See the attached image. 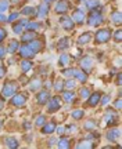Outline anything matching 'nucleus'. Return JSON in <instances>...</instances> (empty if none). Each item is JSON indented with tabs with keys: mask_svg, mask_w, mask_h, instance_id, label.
I'll return each instance as SVG.
<instances>
[{
	"mask_svg": "<svg viewBox=\"0 0 122 149\" xmlns=\"http://www.w3.org/2000/svg\"><path fill=\"white\" fill-rule=\"evenodd\" d=\"M18 91V86L14 81H7L3 86V95L4 97H13Z\"/></svg>",
	"mask_w": 122,
	"mask_h": 149,
	"instance_id": "f257e3e1",
	"label": "nucleus"
},
{
	"mask_svg": "<svg viewBox=\"0 0 122 149\" xmlns=\"http://www.w3.org/2000/svg\"><path fill=\"white\" fill-rule=\"evenodd\" d=\"M46 104H47V111L50 112V113L59 111L60 108H61V100H60L59 97H53V98H50Z\"/></svg>",
	"mask_w": 122,
	"mask_h": 149,
	"instance_id": "f03ea898",
	"label": "nucleus"
},
{
	"mask_svg": "<svg viewBox=\"0 0 122 149\" xmlns=\"http://www.w3.org/2000/svg\"><path fill=\"white\" fill-rule=\"evenodd\" d=\"M111 37V31L110 29H101L96 33V42L97 43H107Z\"/></svg>",
	"mask_w": 122,
	"mask_h": 149,
	"instance_id": "7ed1b4c3",
	"label": "nucleus"
},
{
	"mask_svg": "<svg viewBox=\"0 0 122 149\" xmlns=\"http://www.w3.org/2000/svg\"><path fill=\"white\" fill-rule=\"evenodd\" d=\"M25 101H27V97L24 94H17V95L11 97V105H14L17 108H21L25 105Z\"/></svg>",
	"mask_w": 122,
	"mask_h": 149,
	"instance_id": "20e7f679",
	"label": "nucleus"
},
{
	"mask_svg": "<svg viewBox=\"0 0 122 149\" xmlns=\"http://www.w3.org/2000/svg\"><path fill=\"white\" fill-rule=\"evenodd\" d=\"M18 51H20V55H21L24 59H29V58H33V57H35V53L28 47V44H24L22 47H20Z\"/></svg>",
	"mask_w": 122,
	"mask_h": 149,
	"instance_id": "39448f33",
	"label": "nucleus"
},
{
	"mask_svg": "<svg viewBox=\"0 0 122 149\" xmlns=\"http://www.w3.org/2000/svg\"><path fill=\"white\" fill-rule=\"evenodd\" d=\"M71 19H72L74 24H76V25H82V24L85 22V13H83V10H75Z\"/></svg>",
	"mask_w": 122,
	"mask_h": 149,
	"instance_id": "423d86ee",
	"label": "nucleus"
},
{
	"mask_svg": "<svg viewBox=\"0 0 122 149\" xmlns=\"http://www.w3.org/2000/svg\"><path fill=\"white\" fill-rule=\"evenodd\" d=\"M28 47L31 48L32 51L35 54H37L39 51H42V48H43V43L39 40V39H33V40H31V42H28Z\"/></svg>",
	"mask_w": 122,
	"mask_h": 149,
	"instance_id": "0eeeda50",
	"label": "nucleus"
},
{
	"mask_svg": "<svg viewBox=\"0 0 122 149\" xmlns=\"http://www.w3.org/2000/svg\"><path fill=\"white\" fill-rule=\"evenodd\" d=\"M79 65H80V68H82V70H85L86 73H89L92 66H93V59L90 57H83V58L80 59Z\"/></svg>",
	"mask_w": 122,
	"mask_h": 149,
	"instance_id": "6e6552de",
	"label": "nucleus"
},
{
	"mask_svg": "<svg viewBox=\"0 0 122 149\" xmlns=\"http://www.w3.org/2000/svg\"><path fill=\"white\" fill-rule=\"evenodd\" d=\"M60 24H61V26H63L65 31H71V29H74V21H72L68 15H65V14L60 18Z\"/></svg>",
	"mask_w": 122,
	"mask_h": 149,
	"instance_id": "1a4fd4ad",
	"label": "nucleus"
},
{
	"mask_svg": "<svg viewBox=\"0 0 122 149\" xmlns=\"http://www.w3.org/2000/svg\"><path fill=\"white\" fill-rule=\"evenodd\" d=\"M115 122H117V113L112 111H107L104 115V123L107 126H111V124H115Z\"/></svg>",
	"mask_w": 122,
	"mask_h": 149,
	"instance_id": "9d476101",
	"label": "nucleus"
},
{
	"mask_svg": "<svg viewBox=\"0 0 122 149\" xmlns=\"http://www.w3.org/2000/svg\"><path fill=\"white\" fill-rule=\"evenodd\" d=\"M68 8H69V6L67 1H64V0H61V1H59L57 4H56V13L57 14H61V15H64V14H67L68 13Z\"/></svg>",
	"mask_w": 122,
	"mask_h": 149,
	"instance_id": "9b49d317",
	"label": "nucleus"
},
{
	"mask_svg": "<svg viewBox=\"0 0 122 149\" xmlns=\"http://www.w3.org/2000/svg\"><path fill=\"white\" fill-rule=\"evenodd\" d=\"M36 100H37V104H40V105H44V104H46V102L50 100V93H49L47 90L37 93Z\"/></svg>",
	"mask_w": 122,
	"mask_h": 149,
	"instance_id": "f8f14e48",
	"label": "nucleus"
},
{
	"mask_svg": "<svg viewBox=\"0 0 122 149\" xmlns=\"http://www.w3.org/2000/svg\"><path fill=\"white\" fill-rule=\"evenodd\" d=\"M47 13H49V3H44V1H43L42 4L36 8V15L39 17V18H44V17L47 15Z\"/></svg>",
	"mask_w": 122,
	"mask_h": 149,
	"instance_id": "ddd939ff",
	"label": "nucleus"
},
{
	"mask_svg": "<svg viewBox=\"0 0 122 149\" xmlns=\"http://www.w3.org/2000/svg\"><path fill=\"white\" fill-rule=\"evenodd\" d=\"M100 97H101V94L99 91L90 94V95L87 97V98H89V100H87V105H89V107H96V105L100 102Z\"/></svg>",
	"mask_w": 122,
	"mask_h": 149,
	"instance_id": "4468645a",
	"label": "nucleus"
},
{
	"mask_svg": "<svg viewBox=\"0 0 122 149\" xmlns=\"http://www.w3.org/2000/svg\"><path fill=\"white\" fill-rule=\"evenodd\" d=\"M119 135H121V131H119V128H111L108 133H107V139L108 141H117L119 138Z\"/></svg>",
	"mask_w": 122,
	"mask_h": 149,
	"instance_id": "2eb2a0df",
	"label": "nucleus"
},
{
	"mask_svg": "<svg viewBox=\"0 0 122 149\" xmlns=\"http://www.w3.org/2000/svg\"><path fill=\"white\" fill-rule=\"evenodd\" d=\"M72 76H75L80 83H85L86 80H87V73L82 69H74V74H72Z\"/></svg>",
	"mask_w": 122,
	"mask_h": 149,
	"instance_id": "dca6fc26",
	"label": "nucleus"
},
{
	"mask_svg": "<svg viewBox=\"0 0 122 149\" xmlns=\"http://www.w3.org/2000/svg\"><path fill=\"white\" fill-rule=\"evenodd\" d=\"M92 35L90 32H85L82 36H79V39H78V44H80V46H83V44H87V43L92 40Z\"/></svg>",
	"mask_w": 122,
	"mask_h": 149,
	"instance_id": "f3484780",
	"label": "nucleus"
},
{
	"mask_svg": "<svg viewBox=\"0 0 122 149\" xmlns=\"http://www.w3.org/2000/svg\"><path fill=\"white\" fill-rule=\"evenodd\" d=\"M40 86H42V81L37 79H32L31 80V83H29V90L31 91H37L39 88H40Z\"/></svg>",
	"mask_w": 122,
	"mask_h": 149,
	"instance_id": "a211bd4d",
	"label": "nucleus"
},
{
	"mask_svg": "<svg viewBox=\"0 0 122 149\" xmlns=\"http://www.w3.org/2000/svg\"><path fill=\"white\" fill-rule=\"evenodd\" d=\"M6 146L10 149H17L18 148V141L13 137H8V138H6Z\"/></svg>",
	"mask_w": 122,
	"mask_h": 149,
	"instance_id": "6ab92c4d",
	"label": "nucleus"
},
{
	"mask_svg": "<svg viewBox=\"0 0 122 149\" xmlns=\"http://www.w3.org/2000/svg\"><path fill=\"white\" fill-rule=\"evenodd\" d=\"M76 148L78 149H87V148H93V142L89 141V139H83V141H79L76 144Z\"/></svg>",
	"mask_w": 122,
	"mask_h": 149,
	"instance_id": "aec40b11",
	"label": "nucleus"
},
{
	"mask_svg": "<svg viewBox=\"0 0 122 149\" xmlns=\"http://www.w3.org/2000/svg\"><path fill=\"white\" fill-rule=\"evenodd\" d=\"M57 47H59L60 51H64L65 48H68L69 47V39H68V37H63V39L59 42Z\"/></svg>",
	"mask_w": 122,
	"mask_h": 149,
	"instance_id": "412c9836",
	"label": "nucleus"
},
{
	"mask_svg": "<svg viewBox=\"0 0 122 149\" xmlns=\"http://www.w3.org/2000/svg\"><path fill=\"white\" fill-rule=\"evenodd\" d=\"M44 127H43V130H42V133L43 134H51V133H54V130H56V126H54V123H44L43 124Z\"/></svg>",
	"mask_w": 122,
	"mask_h": 149,
	"instance_id": "4be33fe9",
	"label": "nucleus"
},
{
	"mask_svg": "<svg viewBox=\"0 0 122 149\" xmlns=\"http://www.w3.org/2000/svg\"><path fill=\"white\" fill-rule=\"evenodd\" d=\"M21 69L24 73H27V72H29V70L32 69V62L29 61V59H22L21 62Z\"/></svg>",
	"mask_w": 122,
	"mask_h": 149,
	"instance_id": "5701e85b",
	"label": "nucleus"
},
{
	"mask_svg": "<svg viewBox=\"0 0 122 149\" xmlns=\"http://www.w3.org/2000/svg\"><path fill=\"white\" fill-rule=\"evenodd\" d=\"M18 48H20V44H18V42L17 40H13V42H10V44H8V48H7V51L11 54H14L18 51Z\"/></svg>",
	"mask_w": 122,
	"mask_h": 149,
	"instance_id": "b1692460",
	"label": "nucleus"
},
{
	"mask_svg": "<svg viewBox=\"0 0 122 149\" xmlns=\"http://www.w3.org/2000/svg\"><path fill=\"white\" fill-rule=\"evenodd\" d=\"M42 26L39 22H29L28 21V24L25 25V28H27V31H31V32H35V31H37L39 28Z\"/></svg>",
	"mask_w": 122,
	"mask_h": 149,
	"instance_id": "393cba45",
	"label": "nucleus"
},
{
	"mask_svg": "<svg viewBox=\"0 0 122 149\" xmlns=\"http://www.w3.org/2000/svg\"><path fill=\"white\" fill-rule=\"evenodd\" d=\"M21 14H24V15H36V8H35V7H29V6H27V7L22 8Z\"/></svg>",
	"mask_w": 122,
	"mask_h": 149,
	"instance_id": "a878e982",
	"label": "nucleus"
},
{
	"mask_svg": "<svg viewBox=\"0 0 122 149\" xmlns=\"http://www.w3.org/2000/svg\"><path fill=\"white\" fill-rule=\"evenodd\" d=\"M35 37H36V33H35V32H31V31H29V32L24 33L21 39H22V42H24V43H27V42H31V40H33Z\"/></svg>",
	"mask_w": 122,
	"mask_h": 149,
	"instance_id": "bb28decb",
	"label": "nucleus"
},
{
	"mask_svg": "<svg viewBox=\"0 0 122 149\" xmlns=\"http://www.w3.org/2000/svg\"><path fill=\"white\" fill-rule=\"evenodd\" d=\"M111 21L114 22L117 26H119V25H121V13H119V11L112 13V14H111Z\"/></svg>",
	"mask_w": 122,
	"mask_h": 149,
	"instance_id": "cd10ccee",
	"label": "nucleus"
},
{
	"mask_svg": "<svg viewBox=\"0 0 122 149\" xmlns=\"http://www.w3.org/2000/svg\"><path fill=\"white\" fill-rule=\"evenodd\" d=\"M74 98H75V94L72 91H64L63 100L65 102H74Z\"/></svg>",
	"mask_w": 122,
	"mask_h": 149,
	"instance_id": "c85d7f7f",
	"label": "nucleus"
},
{
	"mask_svg": "<svg viewBox=\"0 0 122 149\" xmlns=\"http://www.w3.org/2000/svg\"><path fill=\"white\" fill-rule=\"evenodd\" d=\"M69 145H71V142H69L68 138H60V141H59L60 149H67V148H69Z\"/></svg>",
	"mask_w": 122,
	"mask_h": 149,
	"instance_id": "c756f323",
	"label": "nucleus"
},
{
	"mask_svg": "<svg viewBox=\"0 0 122 149\" xmlns=\"http://www.w3.org/2000/svg\"><path fill=\"white\" fill-rule=\"evenodd\" d=\"M99 6H100V0H87V3H86V7L89 10H93V8L99 7Z\"/></svg>",
	"mask_w": 122,
	"mask_h": 149,
	"instance_id": "7c9ffc66",
	"label": "nucleus"
},
{
	"mask_svg": "<svg viewBox=\"0 0 122 149\" xmlns=\"http://www.w3.org/2000/svg\"><path fill=\"white\" fill-rule=\"evenodd\" d=\"M83 113H85V112L82 111V109H75V111L71 113V116L78 120V119H82V117H83Z\"/></svg>",
	"mask_w": 122,
	"mask_h": 149,
	"instance_id": "2f4dec72",
	"label": "nucleus"
},
{
	"mask_svg": "<svg viewBox=\"0 0 122 149\" xmlns=\"http://www.w3.org/2000/svg\"><path fill=\"white\" fill-rule=\"evenodd\" d=\"M68 62H69V55L63 54V55H61V58H60V61H59V64L61 65V66H67Z\"/></svg>",
	"mask_w": 122,
	"mask_h": 149,
	"instance_id": "473e14b6",
	"label": "nucleus"
},
{
	"mask_svg": "<svg viewBox=\"0 0 122 149\" xmlns=\"http://www.w3.org/2000/svg\"><path fill=\"white\" fill-rule=\"evenodd\" d=\"M44 123H46V117H44V116H37V119L35 120V126H37V127H42Z\"/></svg>",
	"mask_w": 122,
	"mask_h": 149,
	"instance_id": "72a5a7b5",
	"label": "nucleus"
},
{
	"mask_svg": "<svg viewBox=\"0 0 122 149\" xmlns=\"http://www.w3.org/2000/svg\"><path fill=\"white\" fill-rule=\"evenodd\" d=\"M85 128L86 130H94L96 128V122L94 120H87L85 123Z\"/></svg>",
	"mask_w": 122,
	"mask_h": 149,
	"instance_id": "f704fd0d",
	"label": "nucleus"
},
{
	"mask_svg": "<svg viewBox=\"0 0 122 149\" xmlns=\"http://www.w3.org/2000/svg\"><path fill=\"white\" fill-rule=\"evenodd\" d=\"M8 8V1L7 0H0V13H4Z\"/></svg>",
	"mask_w": 122,
	"mask_h": 149,
	"instance_id": "c9c22d12",
	"label": "nucleus"
},
{
	"mask_svg": "<svg viewBox=\"0 0 122 149\" xmlns=\"http://www.w3.org/2000/svg\"><path fill=\"white\" fill-rule=\"evenodd\" d=\"M22 29H24V26H22L20 22H17V24H14V25H13V31H14V33H21Z\"/></svg>",
	"mask_w": 122,
	"mask_h": 149,
	"instance_id": "e433bc0d",
	"label": "nucleus"
},
{
	"mask_svg": "<svg viewBox=\"0 0 122 149\" xmlns=\"http://www.w3.org/2000/svg\"><path fill=\"white\" fill-rule=\"evenodd\" d=\"M54 88L57 91H63L64 90V81L63 80H57V81L54 83Z\"/></svg>",
	"mask_w": 122,
	"mask_h": 149,
	"instance_id": "4c0bfd02",
	"label": "nucleus"
},
{
	"mask_svg": "<svg viewBox=\"0 0 122 149\" xmlns=\"http://www.w3.org/2000/svg\"><path fill=\"white\" fill-rule=\"evenodd\" d=\"M64 86L68 88V90H71V88H74L75 86H76V83H75L74 80H71V79H68V80H65V83H64Z\"/></svg>",
	"mask_w": 122,
	"mask_h": 149,
	"instance_id": "58836bf2",
	"label": "nucleus"
},
{
	"mask_svg": "<svg viewBox=\"0 0 122 149\" xmlns=\"http://www.w3.org/2000/svg\"><path fill=\"white\" fill-rule=\"evenodd\" d=\"M89 95H90L89 88H82V90H80V98H87Z\"/></svg>",
	"mask_w": 122,
	"mask_h": 149,
	"instance_id": "ea45409f",
	"label": "nucleus"
},
{
	"mask_svg": "<svg viewBox=\"0 0 122 149\" xmlns=\"http://www.w3.org/2000/svg\"><path fill=\"white\" fill-rule=\"evenodd\" d=\"M18 17H20V14H18V13H13V14L7 18V21H8V22H14V21H17V19H18Z\"/></svg>",
	"mask_w": 122,
	"mask_h": 149,
	"instance_id": "a19ab883",
	"label": "nucleus"
},
{
	"mask_svg": "<svg viewBox=\"0 0 122 149\" xmlns=\"http://www.w3.org/2000/svg\"><path fill=\"white\" fill-rule=\"evenodd\" d=\"M100 102H101V105H108V102H110V95L100 97Z\"/></svg>",
	"mask_w": 122,
	"mask_h": 149,
	"instance_id": "79ce46f5",
	"label": "nucleus"
},
{
	"mask_svg": "<svg viewBox=\"0 0 122 149\" xmlns=\"http://www.w3.org/2000/svg\"><path fill=\"white\" fill-rule=\"evenodd\" d=\"M63 74H64V76H68V77H71V76L74 74V69H72V68L64 69V70H63Z\"/></svg>",
	"mask_w": 122,
	"mask_h": 149,
	"instance_id": "37998d69",
	"label": "nucleus"
},
{
	"mask_svg": "<svg viewBox=\"0 0 122 149\" xmlns=\"http://www.w3.org/2000/svg\"><path fill=\"white\" fill-rule=\"evenodd\" d=\"M114 39H115L117 42H121V31H119V29H118L117 32L114 33Z\"/></svg>",
	"mask_w": 122,
	"mask_h": 149,
	"instance_id": "c03bdc74",
	"label": "nucleus"
},
{
	"mask_svg": "<svg viewBox=\"0 0 122 149\" xmlns=\"http://www.w3.org/2000/svg\"><path fill=\"white\" fill-rule=\"evenodd\" d=\"M6 35H7V33H6V31L0 28V42H3V40L6 39Z\"/></svg>",
	"mask_w": 122,
	"mask_h": 149,
	"instance_id": "a18cd8bd",
	"label": "nucleus"
},
{
	"mask_svg": "<svg viewBox=\"0 0 122 149\" xmlns=\"http://www.w3.org/2000/svg\"><path fill=\"white\" fill-rule=\"evenodd\" d=\"M56 142H57V138H56V137H53V138L49 141V146H53V145L56 144Z\"/></svg>",
	"mask_w": 122,
	"mask_h": 149,
	"instance_id": "49530a36",
	"label": "nucleus"
},
{
	"mask_svg": "<svg viewBox=\"0 0 122 149\" xmlns=\"http://www.w3.org/2000/svg\"><path fill=\"white\" fill-rule=\"evenodd\" d=\"M6 74V69H4V66H0V79L3 77Z\"/></svg>",
	"mask_w": 122,
	"mask_h": 149,
	"instance_id": "de8ad7c7",
	"label": "nucleus"
},
{
	"mask_svg": "<svg viewBox=\"0 0 122 149\" xmlns=\"http://www.w3.org/2000/svg\"><path fill=\"white\" fill-rule=\"evenodd\" d=\"M4 21H7V17L3 13H0V22H4Z\"/></svg>",
	"mask_w": 122,
	"mask_h": 149,
	"instance_id": "09e8293b",
	"label": "nucleus"
},
{
	"mask_svg": "<svg viewBox=\"0 0 122 149\" xmlns=\"http://www.w3.org/2000/svg\"><path fill=\"white\" fill-rule=\"evenodd\" d=\"M115 107H117V109H121V100L115 101Z\"/></svg>",
	"mask_w": 122,
	"mask_h": 149,
	"instance_id": "8fccbe9b",
	"label": "nucleus"
},
{
	"mask_svg": "<svg viewBox=\"0 0 122 149\" xmlns=\"http://www.w3.org/2000/svg\"><path fill=\"white\" fill-rule=\"evenodd\" d=\"M3 107H4V100H3V98L0 97V111L3 109Z\"/></svg>",
	"mask_w": 122,
	"mask_h": 149,
	"instance_id": "3c124183",
	"label": "nucleus"
},
{
	"mask_svg": "<svg viewBox=\"0 0 122 149\" xmlns=\"http://www.w3.org/2000/svg\"><path fill=\"white\" fill-rule=\"evenodd\" d=\"M4 53H6V50L3 47H0V58H3V55H4Z\"/></svg>",
	"mask_w": 122,
	"mask_h": 149,
	"instance_id": "603ef678",
	"label": "nucleus"
},
{
	"mask_svg": "<svg viewBox=\"0 0 122 149\" xmlns=\"http://www.w3.org/2000/svg\"><path fill=\"white\" fill-rule=\"evenodd\" d=\"M64 131H65V130H64V127H57V133H59V134H64Z\"/></svg>",
	"mask_w": 122,
	"mask_h": 149,
	"instance_id": "864d4df0",
	"label": "nucleus"
},
{
	"mask_svg": "<svg viewBox=\"0 0 122 149\" xmlns=\"http://www.w3.org/2000/svg\"><path fill=\"white\" fill-rule=\"evenodd\" d=\"M25 128H27V130H31V123L29 122H25Z\"/></svg>",
	"mask_w": 122,
	"mask_h": 149,
	"instance_id": "5fc2aeb1",
	"label": "nucleus"
},
{
	"mask_svg": "<svg viewBox=\"0 0 122 149\" xmlns=\"http://www.w3.org/2000/svg\"><path fill=\"white\" fill-rule=\"evenodd\" d=\"M67 130H69V131H75V130H76V127H75V126H71V127H68Z\"/></svg>",
	"mask_w": 122,
	"mask_h": 149,
	"instance_id": "6e6d98bb",
	"label": "nucleus"
},
{
	"mask_svg": "<svg viewBox=\"0 0 122 149\" xmlns=\"http://www.w3.org/2000/svg\"><path fill=\"white\" fill-rule=\"evenodd\" d=\"M117 84H121V74H118V79H117Z\"/></svg>",
	"mask_w": 122,
	"mask_h": 149,
	"instance_id": "4d7b16f0",
	"label": "nucleus"
},
{
	"mask_svg": "<svg viewBox=\"0 0 122 149\" xmlns=\"http://www.w3.org/2000/svg\"><path fill=\"white\" fill-rule=\"evenodd\" d=\"M44 86H46L47 88H50V87H51V83H49V81H46V83H44Z\"/></svg>",
	"mask_w": 122,
	"mask_h": 149,
	"instance_id": "13d9d810",
	"label": "nucleus"
},
{
	"mask_svg": "<svg viewBox=\"0 0 122 149\" xmlns=\"http://www.w3.org/2000/svg\"><path fill=\"white\" fill-rule=\"evenodd\" d=\"M11 1H13V3H14V4H18V3H20V1H21V0H11Z\"/></svg>",
	"mask_w": 122,
	"mask_h": 149,
	"instance_id": "bf43d9fd",
	"label": "nucleus"
},
{
	"mask_svg": "<svg viewBox=\"0 0 122 149\" xmlns=\"http://www.w3.org/2000/svg\"><path fill=\"white\" fill-rule=\"evenodd\" d=\"M44 3H51V1H56V0H43Z\"/></svg>",
	"mask_w": 122,
	"mask_h": 149,
	"instance_id": "052dcab7",
	"label": "nucleus"
},
{
	"mask_svg": "<svg viewBox=\"0 0 122 149\" xmlns=\"http://www.w3.org/2000/svg\"><path fill=\"white\" fill-rule=\"evenodd\" d=\"M0 128H1V119H0Z\"/></svg>",
	"mask_w": 122,
	"mask_h": 149,
	"instance_id": "680f3d73",
	"label": "nucleus"
},
{
	"mask_svg": "<svg viewBox=\"0 0 122 149\" xmlns=\"http://www.w3.org/2000/svg\"><path fill=\"white\" fill-rule=\"evenodd\" d=\"M79 1H83V0H79Z\"/></svg>",
	"mask_w": 122,
	"mask_h": 149,
	"instance_id": "e2e57ef3",
	"label": "nucleus"
}]
</instances>
